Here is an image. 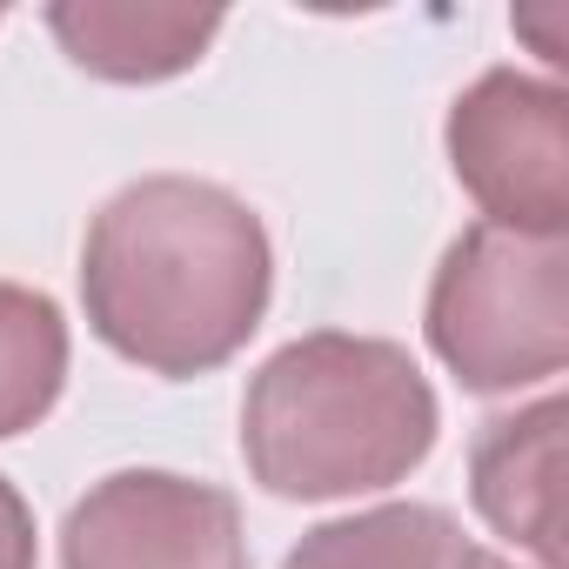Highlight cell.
Wrapping results in <instances>:
<instances>
[{"instance_id":"6da1fadb","label":"cell","mask_w":569,"mask_h":569,"mask_svg":"<svg viewBox=\"0 0 569 569\" xmlns=\"http://www.w3.org/2000/svg\"><path fill=\"white\" fill-rule=\"evenodd\" d=\"M268 296V228L221 181L148 174L94 214L81 248L88 329L148 376L221 369L261 329Z\"/></svg>"},{"instance_id":"7a4b0ae2","label":"cell","mask_w":569,"mask_h":569,"mask_svg":"<svg viewBox=\"0 0 569 569\" xmlns=\"http://www.w3.org/2000/svg\"><path fill=\"white\" fill-rule=\"evenodd\" d=\"M442 429L436 389L402 342L316 329L274 349L241 402L248 476L281 502L389 489L429 462Z\"/></svg>"},{"instance_id":"3957f363","label":"cell","mask_w":569,"mask_h":569,"mask_svg":"<svg viewBox=\"0 0 569 569\" xmlns=\"http://www.w3.org/2000/svg\"><path fill=\"white\" fill-rule=\"evenodd\" d=\"M429 349L476 396L549 382L569 362V248L462 228L429 281Z\"/></svg>"},{"instance_id":"277c9868","label":"cell","mask_w":569,"mask_h":569,"mask_svg":"<svg viewBox=\"0 0 569 569\" xmlns=\"http://www.w3.org/2000/svg\"><path fill=\"white\" fill-rule=\"evenodd\" d=\"M449 168L489 228L569 234V94L516 68H489L449 108Z\"/></svg>"},{"instance_id":"5b68a950","label":"cell","mask_w":569,"mask_h":569,"mask_svg":"<svg viewBox=\"0 0 569 569\" xmlns=\"http://www.w3.org/2000/svg\"><path fill=\"white\" fill-rule=\"evenodd\" d=\"M61 569H248L241 509L214 482L121 469L68 509Z\"/></svg>"},{"instance_id":"8992f818","label":"cell","mask_w":569,"mask_h":569,"mask_svg":"<svg viewBox=\"0 0 569 569\" xmlns=\"http://www.w3.org/2000/svg\"><path fill=\"white\" fill-rule=\"evenodd\" d=\"M469 496L496 536L542 569L562 562V402L542 396L516 416H489L469 442Z\"/></svg>"},{"instance_id":"52a82bcc","label":"cell","mask_w":569,"mask_h":569,"mask_svg":"<svg viewBox=\"0 0 569 569\" xmlns=\"http://www.w3.org/2000/svg\"><path fill=\"white\" fill-rule=\"evenodd\" d=\"M48 34L81 74L141 88V81L188 74L221 34V14L161 8V0H61V8H48Z\"/></svg>"},{"instance_id":"ba28073f","label":"cell","mask_w":569,"mask_h":569,"mask_svg":"<svg viewBox=\"0 0 569 569\" xmlns=\"http://www.w3.org/2000/svg\"><path fill=\"white\" fill-rule=\"evenodd\" d=\"M462 529L429 502H382L309 529L281 569H456Z\"/></svg>"},{"instance_id":"9c48e42d","label":"cell","mask_w":569,"mask_h":569,"mask_svg":"<svg viewBox=\"0 0 569 569\" xmlns=\"http://www.w3.org/2000/svg\"><path fill=\"white\" fill-rule=\"evenodd\" d=\"M68 382V322L54 296L0 281V442L34 429Z\"/></svg>"},{"instance_id":"30bf717a","label":"cell","mask_w":569,"mask_h":569,"mask_svg":"<svg viewBox=\"0 0 569 569\" xmlns=\"http://www.w3.org/2000/svg\"><path fill=\"white\" fill-rule=\"evenodd\" d=\"M0 569H34V509L0 476Z\"/></svg>"},{"instance_id":"8fae6325","label":"cell","mask_w":569,"mask_h":569,"mask_svg":"<svg viewBox=\"0 0 569 569\" xmlns=\"http://www.w3.org/2000/svg\"><path fill=\"white\" fill-rule=\"evenodd\" d=\"M456 569H516V562H509V556H496V549H476V542H462Z\"/></svg>"}]
</instances>
